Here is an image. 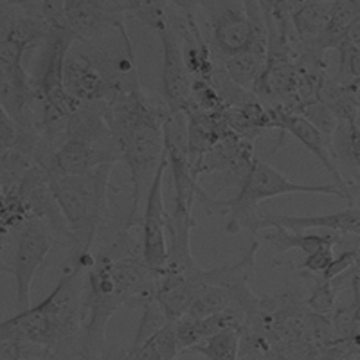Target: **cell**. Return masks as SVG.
<instances>
[{
  "label": "cell",
  "mask_w": 360,
  "mask_h": 360,
  "mask_svg": "<svg viewBox=\"0 0 360 360\" xmlns=\"http://www.w3.org/2000/svg\"><path fill=\"white\" fill-rule=\"evenodd\" d=\"M105 117L117 143L121 160L130 169L131 209L128 229L144 197L146 180L152 182L164 153V121L168 108L153 105L141 86L105 103Z\"/></svg>",
  "instance_id": "1"
},
{
  "label": "cell",
  "mask_w": 360,
  "mask_h": 360,
  "mask_svg": "<svg viewBox=\"0 0 360 360\" xmlns=\"http://www.w3.org/2000/svg\"><path fill=\"white\" fill-rule=\"evenodd\" d=\"M115 164H101L85 175H54L45 173L53 198L67 225L72 266L89 269L92 263L90 249L94 245L108 207L110 175Z\"/></svg>",
  "instance_id": "2"
},
{
  "label": "cell",
  "mask_w": 360,
  "mask_h": 360,
  "mask_svg": "<svg viewBox=\"0 0 360 360\" xmlns=\"http://www.w3.org/2000/svg\"><path fill=\"white\" fill-rule=\"evenodd\" d=\"M297 193H315V195H326L337 197L349 202L348 195L335 184H299L295 180L283 175L274 166L263 162L258 157L252 160L245 179L240 184V191L231 200H217V213H229V221L225 225V231L231 234L240 233L242 229H249L254 233V225L258 221L256 207L259 202L269 198L281 197V195H297Z\"/></svg>",
  "instance_id": "3"
},
{
  "label": "cell",
  "mask_w": 360,
  "mask_h": 360,
  "mask_svg": "<svg viewBox=\"0 0 360 360\" xmlns=\"http://www.w3.org/2000/svg\"><path fill=\"white\" fill-rule=\"evenodd\" d=\"M53 247V231L38 217H29L22 221L17 250L13 258L11 274L17 283V307L27 310L31 307V288L38 269L44 265Z\"/></svg>",
  "instance_id": "4"
},
{
  "label": "cell",
  "mask_w": 360,
  "mask_h": 360,
  "mask_svg": "<svg viewBox=\"0 0 360 360\" xmlns=\"http://www.w3.org/2000/svg\"><path fill=\"white\" fill-rule=\"evenodd\" d=\"M67 33L74 44H86L112 33L124 25V8L119 0H65Z\"/></svg>",
  "instance_id": "5"
},
{
  "label": "cell",
  "mask_w": 360,
  "mask_h": 360,
  "mask_svg": "<svg viewBox=\"0 0 360 360\" xmlns=\"http://www.w3.org/2000/svg\"><path fill=\"white\" fill-rule=\"evenodd\" d=\"M211 20L214 60H225L249 49L254 41L252 24L243 0H202Z\"/></svg>",
  "instance_id": "6"
},
{
  "label": "cell",
  "mask_w": 360,
  "mask_h": 360,
  "mask_svg": "<svg viewBox=\"0 0 360 360\" xmlns=\"http://www.w3.org/2000/svg\"><path fill=\"white\" fill-rule=\"evenodd\" d=\"M168 169V160L162 153L157 172L144 197L143 213V243L141 258L148 269L159 272L168 259V236H166V209H164V173Z\"/></svg>",
  "instance_id": "7"
},
{
  "label": "cell",
  "mask_w": 360,
  "mask_h": 360,
  "mask_svg": "<svg viewBox=\"0 0 360 360\" xmlns=\"http://www.w3.org/2000/svg\"><path fill=\"white\" fill-rule=\"evenodd\" d=\"M159 34L162 44V98L169 114H186L193 107V78L184 63L182 45L172 22Z\"/></svg>",
  "instance_id": "8"
},
{
  "label": "cell",
  "mask_w": 360,
  "mask_h": 360,
  "mask_svg": "<svg viewBox=\"0 0 360 360\" xmlns=\"http://www.w3.org/2000/svg\"><path fill=\"white\" fill-rule=\"evenodd\" d=\"M270 114H272V130H279L283 135H292V137H295L299 143L307 148L308 152L314 153L321 160L324 168H326V172L333 176V184L342 189L348 195L349 202L353 204L352 184L346 182L344 176L340 175L332 139L326 137L323 131L317 130L314 124L308 123L307 119H303L297 114H292V112L283 110L281 107H270Z\"/></svg>",
  "instance_id": "9"
},
{
  "label": "cell",
  "mask_w": 360,
  "mask_h": 360,
  "mask_svg": "<svg viewBox=\"0 0 360 360\" xmlns=\"http://www.w3.org/2000/svg\"><path fill=\"white\" fill-rule=\"evenodd\" d=\"M65 89L78 103H108L115 98V90L101 72L89 51H72L63 63Z\"/></svg>",
  "instance_id": "10"
},
{
  "label": "cell",
  "mask_w": 360,
  "mask_h": 360,
  "mask_svg": "<svg viewBox=\"0 0 360 360\" xmlns=\"http://www.w3.org/2000/svg\"><path fill=\"white\" fill-rule=\"evenodd\" d=\"M272 227H283L288 231L328 229L337 234H355L360 236V209L348 207L333 214L321 217H287V214H263L254 225V233Z\"/></svg>",
  "instance_id": "11"
},
{
  "label": "cell",
  "mask_w": 360,
  "mask_h": 360,
  "mask_svg": "<svg viewBox=\"0 0 360 360\" xmlns=\"http://www.w3.org/2000/svg\"><path fill=\"white\" fill-rule=\"evenodd\" d=\"M198 288H200V285L193 281L191 278L159 270L153 299L162 310V314L166 315V319L173 323V321L188 314L189 308L195 303V299H197Z\"/></svg>",
  "instance_id": "12"
},
{
  "label": "cell",
  "mask_w": 360,
  "mask_h": 360,
  "mask_svg": "<svg viewBox=\"0 0 360 360\" xmlns=\"http://www.w3.org/2000/svg\"><path fill=\"white\" fill-rule=\"evenodd\" d=\"M335 2L337 0H304L292 13L290 24L294 33L292 45L297 44V51L311 49L315 41L319 40L332 17Z\"/></svg>",
  "instance_id": "13"
},
{
  "label": "cell",
  "mask_w": 360,
  "mask_h": 360,
  "mask_svg": "<svg viewBox=\"0 0 360 360\" xmlns=\"http://www.w3.org/2000/svg\"><path fill=\"white\" fill-rule=\"evenodd\" d=\"M266 51L249 47V49L242 51V53L221 60L220 65L224 67V70L227 72V76H229L234 85L252 92L254 85L259 79V76L263 72V67H265Z\"/></svg>",
  "instance_id": "14"
},
{
  "label": "cell",
  "mask_w": 360,
  "mask_h": 360,
  "mask_svg": "<svg viewBox=\"0 0 360 360\" xmlns=\"http://www.w3.org/2000/svg\"><path fill=\"white\" fill-rule=\"evenodd\" d=\"M266 242L272 243L278 252L285 254L292 249L303 250L304 254H311L324 247H335L340 243V236L337 233L330 234H304L301 231H288L283 227H272V233H266Z\"/></svg>",
  "instance_id": "15"
},
{
  "label": "cell",
  "mask_w": 360,
  "mask_h": 360,
  "mask_svg": "<svg viewBox=\"0 0 360 360\" xmlns=\"http://www.w3.org/2000/svg\"><path fill=\"white\" fill-rule=\"evenodd\" d=\"M180 355L175 324L166 323L135 349H128L130 360H175Z\"/></svg>",
  "instance_id": "16"
},
{
  "label": "cell",
  "mask_w": 360,
  "mask_h": 360,
  "mask_svg": "<svg viewBox=\"0 0 360 360\" xmlns=\"http://www.w3.org/2000/svg\"><path fill=\"white\" fill-rule=\"evenodd\" d=\"M195 353H200L207 360H238L240 355V332L238 330H224L217 333L205 342L198 344L191 349Z\"/></svg>",
  "instance_id": "17"
},
{
  "label": "cell",
  "mask_w": 360,
  "mask_h": 360,
  "mask_svg": "<svg viewBox=\"0 0 360 360\" xmlns=\"http://www.w3.org/2000/svg\"><path fill=\"white\" fill-rule=\"evenodd\" d=\"M292 114L301 115L303 119H307L308 123L314 124L319 131H323L326 137L332 139V135L335 134V128L339 124L337 117L333 115V112L324 105L319 99H311V101L301 103L299 107H295V110Z\"/></svg>",
  "instance_id": "18"
},
{
  "label": "cell",
  "mask_w": 360,
  "mask_h": 360,
  "mask_svg": "<svg viewBox=\"0 0 360 360\" xmlns=\"http://www.w3.org/2000/svg\"><path fill=\"white\" fill-rule=\"evenodd\" d=\"M130 13L155 33L169 25V4L166 0H139Z\"/></svg>",
  "instance_id": "19"
},
{
  "label": "cell",
  "mask_w": 360,
  "mask_h": 360,
  "mask_svg": "<svg viewBox=\"0 0 360 360\" xmlns=\"http://www.w3.org/2000/svg\"><path fill=\"white\" fill-rule=\"evenodd\" d=\"M307 308L314 314L332 315L337 304V288L333 281H326L319 276L311 285V290L308 299L304 301Z\"/></svg>",
  "instance_id": "20"
},
{
  "label": "cell",
  "mask_w": 360,
  "mask_h": 360,
  "mask_svg": "<svg viewBox=\"0 0 360 360\" xmlns=\"http://www.w3.org/2000/svg\"><path fill=\"white\" fill-rule=\"evenodd\" d=\"M339 72L335 79L339 83H352L360 78V47L348 44V41H340L339 47Z\"/></svg>",
  "instance_id": "21"
},
{
  "label": "cell",
  "mask_w": 360,
  "mask_h": 360,
  "mask_svg": "<svg viewBox=\"0 0 360 360\" xmlns=\"http://www.w3.org/2000/svg\"><path fill=\"white\" fill-rule=\"evenodd\" d=\"M333 259V249L332 247H324V249L315 250V252L307 254V258L297 265V270H301L307 276H321L328 265Z\"/></svg>",
  "instance_id": "22"
},
{
  "label": "cell",
  "mask_w": 360,
  "mask_h": 360,
  "mask_svg": "<svg viewBox=\"0 0 360 360\" xmlns=\"http://www.w3.org/2000/svg\"><path fill=\"white\" fill-rule=\"evenodd\" d=\"M356 258H359V249H348L340 252L339 256H333L332 263L328 265V269L324 270L321 278L326 279V281H333V279L339 278L340 274L348 272L349 269H353L356 263Z\"/></svg>",
  "instance_id": "23"
},
{
  "label": "cell",
  "mask_w": 360,
  "mask_h": 360,
  "mask_svg": "<svg viewBox=\"0 0 360 360\" xmlns=\"http://www.w3.org/2000/svg\"><path fill=\"white\" fill-rule=\"evenodd\" d=\"M13 8L24 9L29 17H41V0H2Z\"/></svg>",
  "instance_id": "24"
},
{
  "label": "cell",
  "mask_w": 360,
  "mask_h": 360,
  "mask_svg": "<svg viewBox=\"0 0 360 360\" xmlns=\"http://www.w3.org/2000/svg\"><path fill=\"white\" fill-rule=\"evenodd\" d=\"M166 2L179 9L180 15H195V9L202 4V0H166Z\"/></svg>",
  "instance_id": "25"
},
{
  "label": "cell",
  "mask_w": 360,
  "mask_h": 360,
  "mask_svg": "<svg viewBox=\"0 0 360 360\" xmlns=\"http://www.w3.org/2000/svg\"><path fill=\"white\" fill-rule=\"evenodd\" d=\"M346 85H348L349 94H352L353 101H355L356 108H359V112H360V78L355 79V82H352V83H346Z\"/></svg>",
  "instance_id": "26"
},
{
  "label": "cell",
  "mask_w": 360,
  "mask_h": 360,
  "mask_svg": "<svg viewBox=\"0 0 360 360\" xmlns=\"http://www.w3.org/2000/svg\"><path fill=\"white\" fill-rule=\"evenodd\" d=\"M355 272H356V276H359V281H360V249H359V258H356V263H355Z\"/></svg>",
  "instance_id": "27"
},
{
  "label": "cell",
  "mask_w": 360,
  "mask_h": 360,
  "mask_svg": "<svg viewBox=\"0 0 360 360\" xmlns=\"http://www.w3.org/2000/svg\"><path fill=\"white\" fill-rule=\"evenodd\" d=\"M0 272H9V274H11V269H9V266H6L4 263L0 262Z\"/></svg>",
  "instance_id": "28"
}]
</instances>
